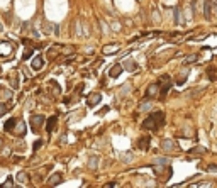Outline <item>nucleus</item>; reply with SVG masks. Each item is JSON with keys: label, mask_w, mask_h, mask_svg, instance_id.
Masks as SVG:
<instances>
[{"label": "nucleus", "mask_w": 217, "mask_h": 188, "mask_svg": "<svg viewBox=\"0 0 217 188\" xmlns=\"http://www.w3.org/2000/svg\"><path fill=\"white\" fill-rule=\"evenodd\" d=\"M163 124H165V114L163 112H154L143 122V129H146V131H158Z\"/></svg>", "instance_id": "obj_1"}, {"label": "nucleus", "mask_w": 217, "mask_h": 188, "mask_svg": "<svg viewBox=\"0 0 217 188\" xmlns=\"http://www.w3.org/2000/svg\"><path fill=\"white\" fill-rule=\"evenodd\" d=\"M29 122H31V129H32V131L39 132V127L44 124V117H42V115H32Z\"/></svg>", "instance_id": "obj_2"}, {"label": "nucleus", "mask_w": 217, "mask_h": 188, "mask_svg": "<svg viewBox=\"0 0 217 188\" xmlns=\"http://www.w3.org/2000/svg\"><path fill=\"white\" fill-rule=\"evenodd\" d=\"M160 83H161L160 93H161V95H166V93H168V90L171 88V81H170V77H168V75L161 77V78H160Z\"/></svg>", "instance_id": "obj_3"}, {"label": "nucleus", "mask_w": 217, "mask_h": 188, "mask_svg": "<svg viewBox=\"0 0 217 188\" xmlns=\"http://www.w3.org/2000/svg\"><path fill=\"white\" fill-rule=\"evenodd\" d=\"M161 149L166 151V153H170V151H178V146H176L175 141L165 139V141H161Z\"/></svg>", "instance_id": "obj_4"}, {"label": "nucleus", "mask_w": 217, "mask_h": 188, "mask_svg": "<svg viewBox=\"0 0 217 188\" xmlns=\"http://www.w3.org/2000/svg\"><path fill=\"white\" fill-rule=\"evenodd\" d=\"M102 102V95H100L99 92H93V93H90L88 95V100H86V103H88V107H95V105H99V103Z\"/></svg>", "instance_id": "obj_5"}, {"label": "nucleus", "mask_w": 217, "mask_h": 188, "mask_svg": "<svg viewBox=\"0 0 217 188\" xmlns=\"http://www.w3.org/2000/svg\"><path fill=\"white\" fill-rule=\"evenodd\" d=\"M205 153H207V149L202 147V146L192 147V149L188 151V158H198V156H202V154H205Z\"/></svg>", "instance_id": "obj_6"}, {"label": "nucleus", "mask_w": 217, "mask_h": 188, "mask_svg": "<svg viewBox=\"0 0 217 188\" xmlns=\"http://www.w3.org/2000/svg\"><path fill=\"white\" fill-rule=\"evenodd\" d=\"M122 70H124V66H122V64H114V66L108 70V77H110V78H117L119 75L122 73Z\"/></svg>", "instance_id": "obj_7"}, {"label": "nucleus", "mask_w": 217, "mask_h": 188, "mask_svg": "<svg viewBox=\"0 0 217 188\" xmlns=\"http://www.w3.org/2000/svg\"><path fill=\"white\" fill-rule=\"evenodd\" d=\"M44 66V58L39 54V56H34V59H32V70H41V68Z\"/></svg>", "instance_id": "obj_8"}, {"label": "nucleus", "mask_w": 217, "mask_h": 188, "mask_svg": "<svg viewBox=\"0 0 217 188\" xmlns=\"http://www.w3.org/2000/svg\"><path fill=\"white\" fill-rule=\"evenodd\" d=\"M149 146H151V139H149V137H141L139 142H137V147L143 149V151H148V149H149Z\"/></svg>", "instance_id": "obj_9"}, {"label": "nucleus", "mask_w": 217, "mask_h": 188, "mask_svg": "<svg viewBox=\"0 0 217 188\" xmlns=\"http://www.w3.org/2000/svg\"><path fill=\"white\" fill-rule=\"evenodd\" d=\"M17 122H19V119H9V120L3 124V129H5L7 132H14V127L17 125Z\"/></svg>", "instance_id": "obj_10"}, {"label": "nucleus", "mask_w": 217, "mask_h": 188, "mask_svg": "<svg viewBox=\"0 0 217 188\" xmlns=\"http://www.w3.org/2000/svg\"><path fill=\"white\" fill-rule=\"evenodd\" d=\"M61 180H63V175H61V173H54L53 176H49L48 183H49L51 186H54V185H60V183H61Z\"/></svg>", "instance_id": "obj_11"}, {"label": "nucleus", "mask_w": 217, "mask_h": 188, "mask_svg": "<svg viewBox=\"0 0 217 188\" xmlns=\"http://www.w3.org/2000/svg\"><path fill=\"white\" fill-rule=\"evenodd\" d=\"M56 115H53V117H49L48 119V122H46V131L48 132H53L54 131V127H56Z\"/></svg>", "instance_id": "obj_12"}, {"label": "nucleus", "mask_w": 217, "mask_h": 188, "mask_svg": "<svg viewBox=\"0 0 217 188\" xmlns=\"http://www.w3.org/2000/svg\"><path fill=\"white\" fill-rule=\"evenodd\" d=\"M187 77H188V71H182V73H180V77L176 78V85H178V86H182L183 83H185Z\"/></svg>", "instance_id": "obj_13"}, {"label": "nucleus", "mask_w": 217, "mask_h": 188, "mask_svg": "<svg viewBox=\"0 0 217 188\" xmlns=\"http://www.w3.org/2000/svg\"><path fill=\"white\" fill-rule=\"evenodd\" d=\"M158 88H160L158 85H151L149 88H148L146 95H148V97H154V95H158Z\"/></svg>", "instance_id": "obj_14"}, {"label": "nucleus", "mask_w": 217, "mask_h": 188, "mask_svg": "<svg viewBox=\"0 0 217 188\" xmlns=\"http://www.w3.org/2000/svg\"><path fill=\"white\" fill-rule=\"evenodd\" d=\"M163 169H165V168H163V166H160V168H154V173H156V175L158 176H161L163 175ZM166 175H168V176H171V169H166ZM168 176H165V180H168Z\"/></svg>", "instance_id": "obj_15"}, {"label": "nucleus", "mask_w": 217, "mask_h": 188, "mask_svg": "<svg viewBox=\"0 0 217 188\" xmlns=\"http://www.w3.org/2000/svg\"><path fill=\"white\" fill-rule=\"evenodd\" d=\"M17 180H19V181H22V183H26L27 180H29V176H27V175H26V173H24V171H20L19 175H17Z\"/></svg>", "instance_id": "obj_16"}, {"label": "nucleus", "mask_w": 217, "mask_h": 188, "mask_svg": "<svg viewBox=\"0 0 217 188\" xmlns=\"http://www.w3.org/2000/svg\"><path fill=\"white\" fill-rule=\"evenodd\" d=\"M10 81H12V86H14V88H19V81H17V73H12V77H10Z\"/></svg>", "instance_id": "obj_17"}, {"label": "nucleus", "mask_w": 217, "mask_h": 188, "mask_svg": "<svg viewBox=\"0 0 217 188\" xmlns=\"http://www.w3.org/2000/svg\"><path fill=\"white\" fill-rule=\"evenodd\" d=\"M175 20H176L178 24L183 22V20H182V15H180V7H176V9H175Z\"/></svg>", "instance_id": "obj_18"}, {"label": "nucleus", "mask_w": 217, "mask_h": 188, "mask_svg": "<svg viewBox=\"0 0 217 188\" xmlns=\"http://www.w3.org/2000/svg\"><path fill=\"white\" fill-rule=\"evenodd\" d=\"M10 186H14V183H12V178L9 176V178H7V181L0 185V188H10Z\"/></svg>", "instance_id": "obj_19"}, {"label": "nucleus", "mask_w": 217, "mask_h": 188, "mask_svg": "<svg viewBox=\"0 0 217 188\" xmlns=\"http://www.w3.org/2000/svg\"><path fill=\"white\" fill-rule=\"evenodd\" d=\"M31 56H32V48H27L26 51H24V54H22V59H29Z\"/></svg>", "instance_id": "obj_20"}, {"label": "nucleus", "mask_w": 217, "mask_h": 188, "mask_svg": "<svg viewBox=\"0 0 217 188\" xmlns=\"http://www.w3.org/2000/svg\"><path fill=\"white\" fill-rule=\"evenodd\" d=\"M9 110V105H7L5 102L3 103H0V115H5V112Z\"/></svg>", "instance_id": "obj_21"}, {"label": "nucleus", "mask_w": 217, "mask_h": 188, "mask_svg": "<svg viewBox=\"0 0 217 188\" xmlns=\"http://www.w3.org/2000/svg\"><path fill=\"white\" fill-rule=\"evenodd\" d=\"M0 95L5 97V98H10V97H12V93H10V92H5V90H3L2 86H0Z\"/></svg>", "instance_id": "obj_22"}, {"label": "nucleus", "mask_w": 217, "mask_h": 188, "mask_svg": "<svg viewBox=\"0 0 217 188\" xmlns=\"http://www.w3.org/2000/svg\"><path fill=\"white\" fill-rule=\"evenodd\" d=\"M127 70H137V64H134V63H131V61H127V63L124 64Z\"/></svg>", "instance_id": "obj_23"}, {"label": "nucleus", "mask_w": 217, "mask_h": 188, "mask_svg": "<svg viewBox=\"0 0 217 188\" xmlns=\"http://www.w3.org/2000/svg\"><path fill=\"white\" fill-rule=\"evenodd\" d=\"M149 108H151V102L148 100V103H143V105L139 107V110H149Z\"/></svg>", "instance_id": "obj_24"}, {"label": "nucleus", "mask_w": 217, "mask_h": 188, "mask_svg": "<svg viewBox=\"0 0 217 188\" xmlns=\"http://www.w3.org/2000/svg\"><path fill=\"white\" fill-rule=\"evenodd\" d=\"M83 86H85L83 83H80V85H77V90H75V95H80V93L83 92Z\"/></svg>", "instance_id": "obj_25"}, {"label": "nucleus", "mask_w": 217, "mask_h": 188, "mask_svg": "<svg viewBox=\"0 0 217 188\" xmlns=\"http://www.w3.org/2000/svg\"><path fill=\"white\" fill-rule=\"evenodd\" d=\"M154 163H160V164H168L170 160H168V158H160V160H156Z\"/></svg>", "instance_id": "obj_26"}, {"label": "nucleus", "mask_w": 217, "mask_h": 188, "mask_svg": "<svg viewBox=\"0 0 217 188\" xmlns=\"http://www.w3.org/2000/svg\"><path fill=\"white\" fill-rule=\"evenodd\" d=\"M195 59H197V54H190V56L187 58V63H193Z\"/></svg>", "instance_id": "obj_27"}, {"label": "nucleus", "mask_w": 217, "mask_h": 188, "mask_svg": "<svg viewBox=\"0 0 217 188\" xmlns=\"http://www.w3.org/2000/svg\"><path fill=\"white\" fill-rule=\"evenodd\" d=\"M41 146H42V141H38V142L34 144V151H38V149H39V147H41Z\"/></svg>", "instance_id": "obj_28"}, {"label": "nucleus", "mask_w": 217, "mask_h": 188, "mask_svg": "<svg viewBox=\"0 0 217 188\" xmlns=\"http://www.w3.org/2000/svg\"><path fill=\"white\" fill-rule=\"evenodd\" d=\"M0 146H2V142H0Z\"/></svg>", "instance_id": "obj_29"}, {"label": "nucleus", "mask_w": 217, "mask_h": 188, "mask_svg": "<svg viewBox=\"0 0 217 188\" xmlns=\"http://www.w3.org/2000/svg\"><path fill=\"white\" fill-rule=\"evenodd\" d=\"M0 75H2V73H0Z\"/></svg>", "instance_id": "obj_30"}]
</instances>
